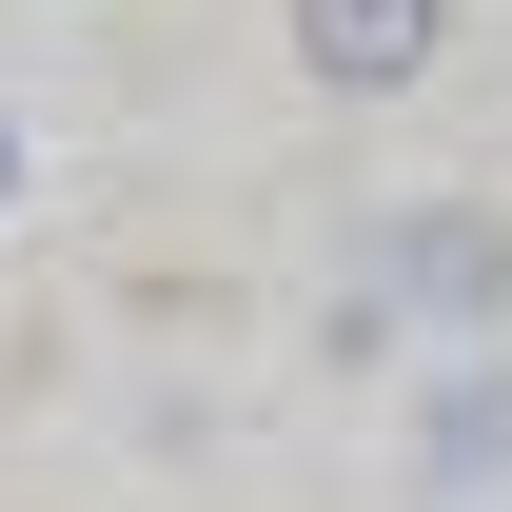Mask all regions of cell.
<instances>
[{
    "mask_svg": "<svg viewBox=\"0 0 512 512\" xmlns=\"http://www.w3.org/2000/svg\"><path fill=\"white\" fill-rule=\"evenodd\" d=\"M434 20L453 0H296V79L316 99H394V79L434 60Z\"/></svg>",
    "mask_w": 512,
    "mask_h": 512,
    "instance_id": "1",
    "label": "cell"
},
{
    "mask_svg": "<svg viewBox=\"0 0 512 512\" xmlns=\"http://www.w3.org/2000/svg\"><path fill=\"white\" fill-rule=\"evenodd\" d=\"M414 316H493L512 296V217H394V256H375Z\"/></svg>",
    "mask_w": 512,
    "mask_h": 512,
    "instance_id": "2",
    "label": "cell"
},
{
    "mask_svg": "<svg viewBox=\"0 0 512 512\" xmlns=\"http://www.w3.org/2000/svg\"><path fill=\"white\" fill-rule=\"evenodd\" d=\"M0 197H20V138H0Z\"/></svg>",
    "mask_w": 512,
    "mask_h": 512,
    "instance_id": "3",
    "label": "cell"
}]
</instances>
